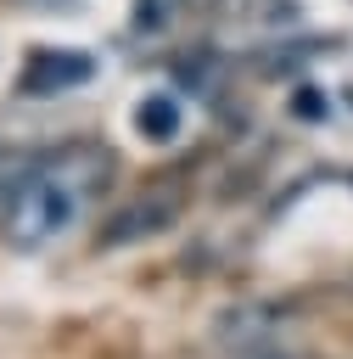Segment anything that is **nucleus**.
<instances>
[{"label":"nucleus","mask_w":353,"mask_h":359,"mask_svg":"<svg viewBox=\"0 0 353 359\" xmlns=\"http://www.w3.org/2000/svg\"><path fill=\"white\" fill-rule=\"evenodd\" d=\"M106 185H112V151L101 140H67L22 157L0 185V241L11 252L50 247L95 208Z\"/></svg>","instance_id":"nucleus-1"},{"label":"nucleus","mask_w":353,"mask_h":359,"mask_svg":"<svg viewBox=\"0 0 353 359\" xmlns=\"http://www.w3.org/2000/svg\"><path fill=\"white\" fill-rule=\"evenodd\" d=\"M90 73H95V56L62 50V45H39L17 73V95H62V90H78Z\"/></svg>","instance_id":"nucleus-2"},{"label":"nucleus","mask_w":353,"mask_h":359,"mask_svg":"<svg viewBox=\"0 0 353 359\" xmlns=\"http://www.w3.org/2000/svg\"><path fill=\"white\" fill-rule=\"evenodd\" d=\"M168 219H174V196H140V202H129V208L112 213V230H106L101 241H106V247H118V241H140V236L162 230Z\"/></svg>","instance_id":"nucleus-4"},{"label":"nucleus","mask_w":353,"mask_h":359,"mask_svg":"<svg viewBox=\"0 0 353 359\" xmlns=\"http://www.w3.org/2000/svg\"><path fill=\"white\" fill-rule=\"evenodd\" d=\"M202 6H207V0H134L129 34H134V39H168V34H179Z\"/></svg>","instance_id":"nucleus-3"},{"label":"nucleus","mask_w":353,"mask_h":359,"mask_svg":"<svg viewBox=\"0 0 353 359\" xmlns=\"http://www.w3.org/2000/svg\"><path fill=\"white\" fill-rule=\"evenodd\" d=\"M179 123H185V107H179L168 90H157V95H146V101L134 107V129H140L146 140H174Z\"/></svg>","instance_id":"nucleus-5"},{"label":"nucleus","mask_w":353,"mask_h":359,"mask_svg":"<svg viewBox=\"0 0 353 359\" xmlns=\"http://www.w3.org/2000/svg\"><path fill=\"white\" fill-rule=\"evenodd\" d=\"M241 359H286V353H275V348H247Z\"/></svg>","instance_id":"nucleus-6"}]
</instances>
